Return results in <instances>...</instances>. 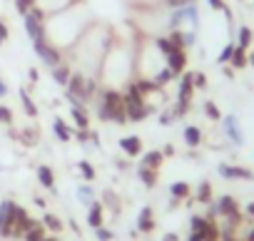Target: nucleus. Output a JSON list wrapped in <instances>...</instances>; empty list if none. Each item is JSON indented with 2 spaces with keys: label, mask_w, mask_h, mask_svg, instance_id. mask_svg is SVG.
Here are the masks:
<instances>
[{
  "label": "nucleus",
  "mask_w": 254,
  "mask_h": 241,
  "mask_svg": "<svg viewBox=\"0 0 254 241\" xmlns=\"http://www.w3.org/2000/svg\"><path fill=\"white\" fill-rule=\"evenodd\" d=\"M209 196H212V187H209V182L199 184V192H197V201H209Z\"/></svg>",
  "instance_id": "25"
},
{
  "label": "nucleus",
  "mask_w": 254,
  "mask_h": 241,
  "mask_svg": "<svg viewBox=\"0 0 254 241\" xmlns=\"http://www.w3.org/2000/svg\"><path fill=\"white\" fill-rule=\"evenodd\" d=\"M172 80V72L170 70H162L160 75H157V85H165V82H170Z\"/></svg>",
  "instance_id": "35"
},
{
  "label": "nucleus",
  "mask_w": 254,
  "mask_h": 241,
  "mask_svg": "<svg viewBox=\"0 0 254 241\" xmlns=\"http://www.w3.org/2000/svg\"><path fill=\"white\" fill-rule=\"evenodd\" d=\"M28 75H30V80H33V82H38V77H40V75H38V70H30Z\"/></svg>",
  "instance_id": "43"
},
{
  "label": "nucleus",
  "mask_w": 254,
  "mask_h": 241,
  "mask_svg": "<svg viewBox=\"0 0 254 241\" xmlns=\"http://www.w3.org/2000/svg\"><path fill=\"white\" fill-rule=\"evenodd\" d=\"M204 107H207V117H212V119H219V109L214 107V102H207Z\"/></svg>",
  "instance_id": "34"
},
{
  "label": "nucleus",
  "mask_w": 254,
  "mask_h": 241,
  "mask_svg": "<svg viewBox=\"0 0 254 241\" xmlns=\"http://www.w3.org/2000/svg\"><path fill=\"white\" fill-rule=\"evenodd\" d=\"M217 206H219V214H224V216L237 214V201H234V196H229V194H224V196L217 201Z\"/></svg>",
  "instance_id": "10"
},
{
  "label": "nucleus",
  "mask_w": 254,
  "mask_h": 241,
  "mask_svg": "<svg viewBox=\"0 0 254 241\" xmlns=\"http://www.w3.org/2000/svg\"><path fill=\"white\" fill-rule=\"evenodd\" d=\"M77 167H80V172H82V177H85V179H95V169H92V164H90V162H80Z\"/></svg>",
  "instance_id": "29"
},
{
  "label": "nucleus",
  "mask_w": 254,
  "mask_h": 241,
  "mask_svg": "<svg viewBox=\"0 0 254 241\" xmlns=\"http://www.w3.org/2000/svg\"><path fill=\"white\" fill-rule=\"evenodd\" d=\"M43 224H45L48 229H53V231H60V229H63V221H60L55 214H45V216H43Z\"/></svg>",
  "instance_id": "22"
},
{
  "label": "nucleus",
  "mask_w": 254,
  "mask_h": 241,
  "mask_svg": "<svg viewBox=\"0 0 254 241\" xmlns=\"http://www.w3.org/2000/svg\"><path fill=\"white\" fill-rule=\"evenodd\" d=\"M0 122H5V125L13 122V112H10L5 104H0Z\"/></svg>",
  "instance_id": "30"
},
{
  "label": "nucleus",
  "mask_w": 254,
  "mask_h": 241,
  "mask_svg": "<svg viewBox=\"0 0 254 241\" xmlns=\"http://www.w3.org/2000/svg\"><path fill=\"white\" fill-rule=\"evenodd\" d=\"M247 214H249V216H254V201H249V204H247Z\"/></svg>",
  "instance_id": "44"
},
{
  "label": "nucleus",
  "mask_w": 254,
  "mask_h": 241,
  "mask_svg": "<svg viewBox=\"0 0 254 241\" xmlns=\"http://www.w3.org/2000/svg\"><path fill=\"white\" fill-rule=\"evenodd\" d=\"M194 85V75L192 72H187V75H182V85H180V104H185V107H190V99H192V87Z\"/></svg>",
  "instance_id": "4"
},
{
  "label": "nucleus",
  "mask_w": 254,
  "mask_h": 241,
  "mask_svg": "<svg viewBox=\"0 0 254 241\" xmlns=\"http://www.w3.org/2000/svg\"><path fill=\"white\" fill-rule=\"evenodd\" d=\"M194 82H197V87H207V77H204L202 72H197V75H194Z\"/></svg>",
  "instance_id": "38"
},
{
  "label": "nucleus",
  "mask_w": 254,
  "mask_h": 241,
  "mask_svg": "<svg viewBox=\"0 0 254 241\" xmlns=\"http://www.w3.org/2000/svg\"><path fill=\"white\" fill-rule=\"evenodd\" d=\"M232 65L234 67H244L247 65V55H244V48H234V52H232Z\"/></svg>",
  "instance_id": "21"
},
{
  "label": "nucleus",
  "mask_w": 254,
  "mask_h": 241,
  "mask_svg": "<svg viewBox=\"0 0 254 241\" xmlns=\"http://www.w3.org/2000/svg\"><path fill=\"white\" fill-rule=\"evenodd\" d=\"M167 3L172 5V8H185V5H190L192 0H167Z\"/></svg>",
  "instance_id": "36"
},
{
  "label": "nucleus",
  "mask_w": 254,
  "mask_h": 241,
  "mask_svg": "<svg viewBox=\"0 0 254 241\" xmlns=\"http://www.w3.org/2000/svg\"><path fill=\"white\" fill-rule=\"evenodd\" d=\"M247 62H252V65H254V52H252V55L247 57Z\"/></svg>",
  "instance_id": "48"
},
{
  "label": "nucleus",
  "mask_w": 254,
  "mask_h": 241,
  "mask_svg": "<svg viewBox=\"0 0 254 241\" xmlns=\"http://www.w3.org/2000/svg\"><path fill=\"white\" fill-rule=\"evenodd\" d=\"M204 241H219V239H212V236H204Z\"/></svg>",
  "instance_id": "49"
},
{
  "label": "nucleus",
  "mask_w": 254,
  "mask_h": 241,
  "mask_svg": "<svg viewBox=\"0 0 254 241\" xmlns=\"http://www.w3.org/2000/svg\"><path fill=\"white\" fill-rule=\"evenodd\" d=\"M53 77H55V82L67 85V80H70V67H65V65H55V67H53Z\"/></svg>",
  "instance_id": "19"
},
{
  "label": "nucleus",
  "mask_w": 254,
  "mask_h": 241,
  "mask_svg": "<svg viewBox=\"0 0 254 241\" xmlns=\"http://www.w3.org/2000/svg\"><path fill=\"white\" fill-rule=\"evenodd\" d=\"M33 48H35V52L40 55V60H43V62H48L50 67L60 65V55H58V50H55V48H50V45L45 43V38H43V40H33Z\"/></svg>",
  "instance_id": "3"
},
{
  "label": "nucleus",
  "mask_w": 254,
  "mask_h": 241,
  "mask_svg": "<svg viewBox=\"0 0 254 241\" xmlns=\"http://www.w3.org/2000/svg\"><path fill=\"white\" fill-rule=\"evenodd\" d=\"M3 43H5V40H3V38H0V45H3Z\"/></svg>",
  "instance_id": "51"
},
{
  "label": "nucleus",
  "mask_w": 254,
  "mask_h": 241,
  "mask_svg": "<svg viewBox=\"0 0 254 241\" xmlns=\"http://www.w3.org/2000/svg\"><path fill=\"white\" fill-rule=\"evenodd\" d=\"M207 219L204 216H192V234H204V229H207Z\"/></svg>",
  "instance_id": "24"
},
{
  "label": "nucleus",
  "mask_w": 254,
  "mask_h": 241,
  "mask_svg": "<svg viewBox=\"0 0 254 241\" xmlns=\"http://www.w3.org/2000/svg\"><path fill=\"white\" fill-rule=\"evenodd\" d=\"M137 177L142 179V184H145V187H155V184H157V174H155V169H147V167H140V172H137Z\"/></svg>",
  "instance_id": "17"
},
{
  "label": "nucleus",
  "mask_w": 254,
  "mask_h": 241,
  "mask_svg": "<svg viewBox=\"0 0 254 241\" xmlns=\"http://www.w3.org/2000/svg\"><path fill=\"white\" fill-rule=\"evenodd\" d=\"M132 87H135L140 95H145V92H155V90H157V82H147V80H145V82H137V85H132Z\"/></svg>",
  "instance_id": "28"
},
{
  "label": "nucleus",
  "mask_w": 254,
  "mask_h": 241,
  "mask_svg": "<svg viewBox=\"0 0 254 241\" xmlns=\"http://www.w3.org/2000/svg\"><path fill=\"white\" fill-rule=\"evenodd\" d=\"M209 5H212L214 10H227V5H224V0H209Z\"/></svg>",
  "instance_id": "37"
},
{
  "label": "nucleus",
  "mask_w": 254,
  "mask_h": 241,
  "mask_svg": "<svg viewBox=\"0 0 254 241\" xmlns=\"http://www.w3.org/2000/svg\"><path fill=\"white\" fill-rule=\"evenodd\" d=\"M95 234H97V239H100V241H112V231H107V229H102V226H100V229H95Z\"/></svg>",
  "instance_id": "32"
},
{
  "label": "nucleus",
  "mask_w": 254,
  "mask_h": 241,
  "mask_svg": "<svg viewBox=\"0 0 254 241\" xmlns=\"http://www.w3.org/2000/svg\"><path fill=\"white\" fill-rule=\"evenodd\" d=\"M15 8H18L23 15H28V13L35 8V0H15Z\"/></svg>",
  "instance_id": "26"
},
{
  "label": "nucleus",
  "mask_w": 254,
  "mask_h": 241,
  "mask_svg": "<svg viewBox=\"0 0 254 241\" xmlns=\"http://www.w3.org/2000/svg\"><path fill=\"white\" fill-rule=\"evenodd\" d=\"M87 221H90V226H92V229H100V226H102V204H97V201H92V204H90Z\"/></svg>",
  "instance_id": "11"
},
{
  "label": "nucleus",
  "mask_w": 254,
  "mask_h": 241,
  "mask_svg": "<svg viewBox=\"0 0 254 241\" xmlns=\"http://www.w3.org/2000/svg\"><path fill=\"white\" fill-rule=\"evenodd\" d=\"M172 152H175V147H172V145H167V147H165V149H162V157H170V154H172Z\"/></svg>",
  "instance_id": "40"
},
{
  "label": "nucleus",
  "mask_w": 254,
  "mask_h": 241,
  "mask_svg": "<svg viewBox=\"0 0 254 241\" xmlns=\"http://www.w3.org/2000/svg\"><path fill=\"white\" fill-rule=\"evenodd\" d=\"M167 62H170V72L172 75H180L182 70H185V65H187V57H185V52L182 50H175V52H170L167 55Z\"/></svg>",
  "instance_id": "5"
},
{
  "label": "nucleus",
  "mask_w": 254,
  "mask_h": 241,
  "mask_svg": "<svg viewBox=\"0 0 254 241\" xmlns=\"http://www.w3.org/2000/svg\"><path fill=\"white\" fill-rule=\"evenodd\" d=\"M25 28H28V35H30L33 40H43V38H45V30H43V13L33 8V10L25 15Z\"/></svg>",
  "instance_id": "2"
},
{
  "label": "nucleus",
  "mask_w": 254,
  "mask_h": 241,
  "mask_svg": "<svg viewBox=\"0 0 254 241\" xmlns=\"http://www.w3.org/2000/svg\"><path fill=\"white\" fill-rule=\"evenodd\" d=\"M20 99H23V107H25V112H28L30 117H35V114H38V107L33 104V99L28 97V92H25V90L20 92Z\"/></svg>",
  "instance_id": "23"
},
{
  "label": "nucleus",
  "mask_w": 254,
  "mask_h": 241,
  "mask_svg": "<svg viewBox=\"0 0 254 241\" xmlns=\"http://www.w3.org/2000/svg\"><path fill=\"white\" fill-rule=\"evenodd\" d=\"M100 117L102 119H112V122H125L127 114H125V97L107 90L102 97V107H100Z\"/></svg>",
  "instance_id": "1"
},
{
  "label": "nucleus",
  "mask_w": 254,
  "mask_h": 241,
  "mask_svg": "<svg viewBox=\"0 0 254 241\" xmlns=\"http://www.w3.org/2000/svg\"><path fill=\"white\" fill-rule=\"evenodd\" d=\"M187 241H204V236H202V234H192Z\"/></svg>",
  "instance_id": "42"
},
{
  "label": "nucleus",
  "mask_w": 254,
  "mask_h": 241,
  "mask_svg": "<svg viewBox=\"0 0 254 241\" xmlns=\"http://www.w3.org/2000/svg\"><path fill=\"white\" fill-rule=\"evenodd\" d=\"M232 52H234V45H227V48L222 50V55H219V62H229Z\"/></svg>",
  "instance_id": "33"
},
{
  "label": "nucleus",
  "mask_w": 254,
  "mask_h": 241,
  "mask_svg": "<svg viewBox=\"0 0 254 241\" xmlns=\"http://www.w3.org/2000/svg\"><path fill=\"white\" fill-rule=\"evenodd\" d=\"M172 122V114H162V125H170Z\"/></svg>",
  "instance_id": "45"
},
{
  "label": "nucleus",
  "mask_w": 254,
  "mask_h": 241,
  "mask_svg": "<svg viewBox=\"0 0 254 241\" xmlns=\"http://www.w3.org/2000/svg\"><path fill=\"white\" fill-rule=\"evenodd\" d=\"M247 241H254V229H252V231L247 234Z\"/></svg>",
  "instance_id": "47"
},
{
  "label": "nucleus",
  "mask_w": 254,
  "mask_h": 241,
  "mask_svg": "<svg viewBox=\"0 0 254 241\" xmlns=\"http://www.w3.org/2000/svg\"><path fill=\"white\" fill-rule=\"evenodd\" d=\"M70 112H72V117H75V122H77V127H80V130H87V125H90V119H87L85 109H82V107H70Z\"/></svg>",
  "instance_id": "18"
},
{
  "label": "nucleus",
  "mask_w": 254,
  "mask_h": 241,
  "mask_svg": "<svg viewBox=\"0 0 254 241\" xmlns=\"http://www.w3.org/2000/svg\"><path fill=\"white\" fill-rule=\"evenodd\" d=\"M5 95H8V87H5L3 80H0V97H5Z\"/></svg>",
  "instance_id": "41"
},
{
  "label": "nucleus",
  "mask_w": 254,
  "mask_h": 241,
  "mask_svg": "<svg viewBox=\"0 0 254 241\" xmlns=\"http://www.w3.org/2000/svg\"><path fill=\"white\" fill-rule=\"evenodd\" d=\"M199 140H202L199 127H187V130H185V142H187V147H197Z\"/></svg>",
  "instance_id": "15"
},
{
  "label": "nucleus",
  "mask_w": 254,
  "mask_h": 241,
  "mask_svg": "<svg viewBox=\"0 0 254 241\" xmlns=\"http://www.w3.org/2000/svg\"><path fill=\"white\" fill-rule=\"evenodd\" d=\"M0 38H3V40L8 38V28H5V23H3V20H0Z\"/></svg>",
  "instance_id": "39"
},
{
  "label": "nucleus",
  "mask_w": 254,
  "mask_h": 241,
  "mask_svg": "<svg viewBox=\"0 0 254 241\" xmlns=\"http://www.w3.org/2000/svg\"><path fill=\"white\" fill-rule=\"evenodd\" d=\"M160 162H162V152H147L142 157V167H147V169H157Z\"/></svg>",
  "instance_id": "16"
},
{
  "label": "nucleus",
  "mask_w": 254,
  "mask_h": 241,
  "mask_svg": "<svg viewBox=\"0 0 254 241\" xmlns=\"http://www.w3.org/2000/svg\"><path fill=\"white\" fill-rule=\"evenodd\" d=\"M53 130H55V135H58V140L60 142H67L72 135H70V130L65 127V122H63V119L60 117H55V122H53Z\"/></svg>",
  "instance_id": "14"
},
{
  "label": "nucleus",
  "mask_w": 254,
  "mask_h": 241,
  "mask_svg": "<svg viewBox=\"0 0 254 241\" xmlns=\"http://www.w3.org/2000/svg\"><path fill=\"white\" fill-rule=\"evenodd\" d=\"M157 45H160V50H162L165 55H170V52H175V50H177V48H175L170 40H165V38H162V40H157Z\"/></svg>",
  "instance_id": "31"
},
{
  "label": "nucleus",
  "mask_w": 254,
  "mask_h": 241,
  "mask_svg": "<svg viewBox=\"0 0 254 241\" xmlns=\"http://www.w3.org/2000/svg\"><path fill=\"white\" fill-rule=\"evenodd\" d=\"M219 172H222V177H227V179H252V172L249 169H242V167H219Z\"/></svg>",
  "instance_id": "7"
},
{
  "label": "nucleus",
  "mask_w": 254,
  "mask_h": 241,
  "mask_svg": "<svg viewBox=\"0 0 254 241\" xmlns=\"http://www.w3.org/2000/svg\"><path fill=\"white\" fill-rule=\"evenodd\" d=\"M170 192H172L175 199H185V196L190 194V184H187V182H175V184L170 187Z\"/></svg>",
  "instance_id": "20"
},
{
  "label": "nucleus",
  "mask_w": 254,
  "mask_h": 241,
  "mask_svg": "<svg viewBox=\"0 0 254 241\" xmlns=\"http://www.w3.org/2000/svg\"><path fill=\"white\" fill-rule=\"evenodd\" d=\"M38 179H40V184H43L45 189L55 192V174H53L50 167H38Z\"/></svg>",
  "instance_id": "8"
},
{
  "label": "nucleus",
  "mask_w": 254,
  "mask_h": 241,
  "mask_svg": "<svg viewBox=\"0 0 254 241\" xmlns=\"http://www.w3.org/2000/svg\"><path fill=\"white\" fill-rule=\"evenodd\" d=\"M23 236H25V241H43V239H45V226L35 221Z\"/></svg>",
  "instance_id": "13"
},
{
  "label": "nucleus",
  "mask_w": 254,
  "mask_h": 241,
  "mask_svg": "<svg viewBox=\"0 0 254 241\" xmlns=\"http://www.w3.org/2000/svg\"><path fill=\"white\" fill-rule=\"evenodd\" d=\"M249 43H252V30H249V28H242V30H239V48L247 50Z\"/></svg>",
  "instance_id": "27"
},
{
  "label": "nucleus",
  "mask_w": 254,
  "mask_h": 241,
  "mask_svg": "<svg viewBox=\"0 0 254 241\" xmlns=\"http://www.w3.org/2000/svg\"><path fill=\"white\" fill-rule=\"evenodd\" d=\"M137 226H140V231H152L155 229V219H152V206H145L142 211H140V221H137Z\"/></svg>",
  "instance_id": "9"
},
{
  "label": "nucleus",
  "mask_w": 254,
  "mask_h": 241,
  "mask_svg": "<svg viewBox=\"0 0 254 241\" xmlns=\"http://www.w3.org/2000/svg\"><path fill=\"white\" fill-rule=\"evenodd\" d=\"M43 241H58V239H43Z\"/></svg>",
  "instance_id": "50"
},
{
  "label": "nucleus",
  "mask_w": 254,
  "mask_h": 241,
  "mask_svg": "<svg viewBox=\"0 0 254 241\" xmlns=\"http://www.w3.org/2000/svg\"><path fill=\"white\" fill-rule=\"evenodd\" d=\"M162 241H177V234H167V236H165Z\"/></svg>",
  "instance_id": "46"
},
{
  "label": "nucleus",
  "mask_w": 254,
  "mask_h": 241,
  "mask_svg": "<svg viewBox=\"0 0 254 241\" xmlns=\"http://www.w3.org/2000/svg\"><path fill=\"white\" fill-rule=\"evenodd\" d=\"M120 147L125 149V154L135 157V154H140L142 142H140V137H122V140H120Z\"/></svg>",
  "instance_id": "6"
},
{
  "label": "nucleus",
  "mask_w": 254,
  "mask_h": 241,
  "mask_svg": "<svg viewBox=\"0 0 254 241\" xmlns=\"http://www.w3.org/2000/svg\"><path fill=\"white\" fill-rule=\"evenodd\" d=\"M67 92L82 97V92H85V80H82V75H70V80H67Z\"/></svg>",
  "instance_id": "12"
}]
</instances>
